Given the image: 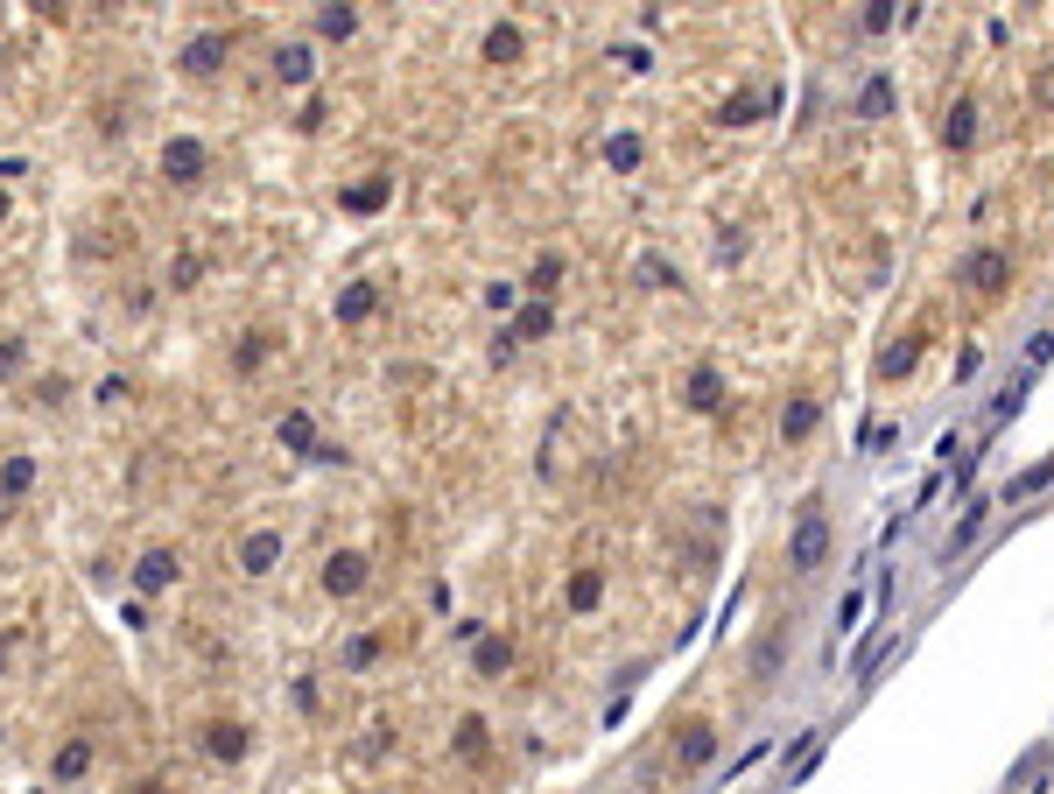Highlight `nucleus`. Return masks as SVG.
I'll return each mask as SVG.
<instances>
[{
  "mask_svg": "<svg viewBox=\"0 0 1054 794\" xmlns=\"http://www.w3.org/2000/svg\"><path fill=\"white\" fill-rule=\"evenodd\" d=\"M822 555H830V520H822V507L809 499L801 507V520H795V541H788V570H822Z\"/></svg>",
  "mask_w": 1054,
  "mask_h": 794,
  "instance_id": "obj_1",
  "label": "nucleus"
},
{
  "mask_svg": "<svg viewBox=\"0 0 1054 794\" xmlns=\"http://www.w3.org/2000/svg\"><path fill=\"white\" fill-rule=\"evenodd\" d=\"M225 56H233V35H225V29H198V35L183 43L177 64H183V77H219Z\"/></svg>",
  "mask_w": 1054,
  "mask_h": 794,
  "instance_id": "obj_2",
  "label": "nucleus"
},
{
  "mask_svg": "<svg viewBox=\"0 0 1054 794\" xmlns=\"http://www.w3.org/2000/svg\"><path fill=\"white\" fill-rule=\"evenodd\" d=\"M204 169H211V155H204V141H190V134H169V141H162V177L177 183V190H190V183H204Z\"/></svg>",
  "mask_w": 1054,
  "mask_h": 794,
  "instance_id": "obj_3",
  "label": "nucleus"
},
{
  "mask_svg": "<svg viewBox=\"0 0 1054 794\" xmlns=\"http://www.w3.org/2000/svg\"><path fill=\"white\" fill-rule=\"evenodd\" d=\"M956 282L977 288V296H999V288L1012 282V254H999V246H977V254L956 267Z\"/></svg>",
  "mask_w": 1054,
  "mask_h": 794,
  "instance_id": "obj_4",
  "label": "nucleus"
},
{
  "mask_svg": "<svg viewBox=\"0 0 1054 794\" xmlns=\"http://www.w3.org/2000/svg\"><path fill=\"white\" fill-rule=\"evenodd\" d=\"M366 576H373L366 555H359V549H338L331 563H323V591H331V597H359V591H366Z\"/></svg>",
  "mask_w": 1054,
  "mask_h": 794,
  "instance_id": "obj_5",
  "label": "nucleus"
},
{
  "mask_svg": "<svg viewBox=\"0 0 1054 794\" xmlns=\"http://www.w3.org/2000/svg\"><path fill=\"white\" fill-rule=\"evenodd\" d=\"M246 724L239 718H219V724H204V760H219V766H239L246 760Z\"/></svg>",
  "mask_w": 1054,
  "mask_h": 794,
  "instance_id": "obj_6",
  "label": "nucleus"
},
{
  "mask_svg": "<svg viewBox=\"0 0 1054 794\" xmlns=\"http://www.w3.org/2000/svg\"><path fill=\"white\" fill-rule=\"evenodd\" d=\"M177 576H183L177 549H148L141 563H134V591H148V597H156V591H169V584H177Z\"/></svg>",
  "mask_w": 1054,
  "mask_h": 794,
  "instance_id": "obj_7",
  "label": "nucleus"
},
{
  "mask_svg": "<svg viewBox=\"0 0 1054 794\" xmlns=\"http://www.w3.org/2000/svg\"><path fill=\"white\" fill-rule=\"evenodd\" d=\"M281 549H289V541H281L275 528H254V534L239 541V570H246V576H267V570L281 563Z\"/></svg>",
  "mask_w": 1054,
  "mask_h": 794,
  "instance_id": "obj_8",
  "label": "nucleus"
},
{
  "mask_svg": "<svg viewBox=\"0 0 1054 794\" xmlns=\"http://www.w3.org/2000/svg\"><path fill=\"white\" fill-rule=\"evenodd\" d=\"M717 760V724H682V745H675V766L682 773H696V766H711Z\"/></svg>",
  "mask_w": 1054,
  "mask_h": 794,
  "instance_id": "obj_9",
  "label": "nucleus"
},
{
  "mask_svg": "<svg viewBox=\"0 0 1054 794\" xmlns=\"http://www.w3.org/2000/svg\"><path fill=\"white\" fill-rule=\"evenodd\" d=\"M549 331H555V309H549V303H521V309H513V324H507L513 345H534V338H549Z\"/></svg>",
  "mask_w": 1054,
  "mask_h": 794,
  "instance_id": "obj_10",
  "label": "nucleus"
},
{
  "mask_svg": "<svg viewBox=\"0 0 1054 794\" xmlns=\"http://www.w3.org/2000/svg\"><path fill=\"white\" fill-rule=\"evenodd\" d=\"M471 668H478V675H507V668H513V633H478Z\"/></svg>",
  "mask_w": 1054,
  "mask_h": 794,
  "instance_id": "obj_11",
  "label": "nucleus"
},
{
  "mask_svg": "<svg viewBox=\"0 0 1054 794\" xmlns=\"http://www.w3.org/2000/svg\"><path fill=\"white\" fill-rule=\"evenodd\" d=\"M275 77H281V85H310V77H317V50L310 43H281L275 50Z\"/></svg>",
  "mask_w": 1054,
  "mask_h": 794,
  "instance_id": "obj_12",
  "label": "nucleus"
},
{
  "mask_svg": "<svg viewBox=\"0 0 1054 794\" xmlns=\"http://www.w3.org/2000/svg\"><path fill=\"white\" fill-rule=\"evenodd\" d=\"M275 345H281V338L267 331V324H260V331H246V338L233 345V373H260V366L275 359Z\"/></svg>",
  "mask_w": 1054,
  "mask_h": 794,
  "instance_id": "obj_13",
  "label": "nucleus"
},
{
  "mask_svg": "<svg viewBox=\"0 0 1054 794\" xmlns=\"http://www.w3.org/2000/svg\"><path fill=\"white\" fill-rule=\"evenodd\" d=\"M373 309H380V288L373 282H344L338 288V324H366Z\"/></svg>",
  "mask_w": 1054,
  "mask_h": 794,
  "instance_id": "obj_14",
  "label": "nucleus"
},
{
  "mask_svg": "<svg viewBox=\"0 0 1054 794\" xmlns=\"http://www.w3.org/2000/svg\"><path fill=\"white\" fill-rule=\"evenodd\" d=\"M689 409H696V415H717L724 409V373H717V366L689 373Z\"/></svg>",
  "mask_w": 1054,
  "mask_h": 794,
  "instance_id": "obj_15",
  "label": "nucleus"
},
{
  "mask_svg": "<svg viewBox=\"0 0 1054 794\" xmlns=\"http://www.w3.org/2000/svg\"><path fill=\"white\" fill-rule=\"evenodd\" d=\"M914 359H922V331L893 338L886 352H879V380H899V373H914Z\"/></svg>",
  "mask_w": 1054,
  "mask_h": 794,
  "instance_id": "obj_16",
  "label": "nucleus"
},
{
  "mask_svg": "<svg viewBox=\"0 0 1054 794\" xmlns=\"http://www.w3.org/2000/svg\"><path fill=\"white\" fill-rule=\"evenodd\" d=\"M521 50H528V43H521V29H513V22H492V29H486V64L507 71V64H521Z\"/></svg>",
  "mask_w": 1054,
  "mask_h": 794,
  "instance_id": "obj_17",
  "label": "nucleus"
},
{
  "mask_svg": "<svg viewBox=\"0 0 1054 794\" xmlns=\"http://www.w3.org/2000/svg\"><path fill=\"white\" fill-rule=\"evenodd\" d=\"M50 773H56V781H85V773H92V739H64V745H56V760H50Z\"/></svg>",
  "mask_w": 1054,
  "mask_h": 794,
  "instance_id": "obj_18",
  "label": "nucleus"
},
{
  "mask_svg": "<svg viewBox=\"0 0 1054 794\" xmlns=\"http://www.w3.org/2000/svg\"><path fill=\"white\" fill-rule=\"evenodd\" d=\"M759 113H774V92H738V99H724L717 120H724V127H753Z\"/></svg>",
  "mask_w": 1054,
  "mask_h": 794,
  "instance_id": "obj_19",
  "label": "nucleus"
},
{
  "mask_svg": "<svg viewBox=\"0 0 1054 794\" xmlns=\"http://www.w3.org/2000/svg\"><path fill=\"white\" fill-rule=\"evenodd\" d=\"M387 198H394V177H366V183H352V190H344L338 204H344V211H380Z\"/></svg>",
  "mask_w": 1054,
  "mask_h": 794,
  "instance_id": "obj_20",
  "label": "nucleus"
},
{
  "mask_svg": "<svg viewBox=\"0 0 1054 794\" xmlns=\"http://www.w3.org/2000/svg\"><path fill=\"white\" fill-rule=\"evenodd\" d=\"M943 141H949L956 155H963V148L977 141V106H970V99H956V106H949V120H943Z\"/></svg>",
  "mask_w": 1054,
  "mask_h": 794,
  "instance_id": "obj_21",
  "label": "nucleus"
},
{
  "mask_svg": "<svg viewBox=\"0 0 1054 794\" xmlns=\"http://www.w3.org/2000/svg\"><path fill=\"white\" fill-rule=\"evenodd\" d=\"M281 451H296V457H317V430H310V415H302V409H289V415H281Z\"/></svg>",
  "mask_w": 1054,
  "mask_h": 794,
  "instance_id": "obj_22",
  "label": "nucleus"
},
{
  "mask_svg": "<svg viewBox=\"0 0 1054 794\" xmlns=\"http://www.w3.org/2000/svg\"><path fill=\"white\" fill-rule=\"evenodd\" d=\"M816 422H822V401H788V409H780V436L801 443V436L816 430Z\"/></svg>",
  "mask_w": 1054,
  "mask_h": 794,
  "instance_id": "obj_23",
  "label": "nucleus"
},
{
  "mask_svg": "<svg viewBox=\"0 0 1054 794\" xmlns=\"http://www.w3.org/2000/svg\"><path fill=\"white\" fill-rule=\"evenodd\" d=\"M893 113V77H865V92H858V120H886Z\"/></svg>",
  "mask_w": 1054,
  "mask_h": 794,
  "instance_id": "obj_24",
  "label": "nucleus"
},
{
  "mask_svg": "<svg viewBox=\"0 0 1054 794\" xmlns=\"http://www.w3.org/2000/svg\"><path fill=\"white\" fill-rule=\"evenodd\" d=\"M457 760H486V745H492V731H486V718H457Z\"/></svg>",
  "mask_w": 1054,
  "mask_h": 794,
  "instance_id": "obj_25",
  "label": "nucleus"
},
{
  "mask_svg": "<svg viewBox=\"0 0 1054 794\" xmlns=\"http://www.w3.org/2000/svg\"><path fill=\"white\" fill-rule=\"evenodd\" d=\"M598 597H605V576H598V570H577V576H569V591H563V605H569V612H590Z\"/></svg>",
  "mask_w": 1054,
  "mask_h": 794,
  "instance_id": "obj_26",
  "label": "nucleus"
},
{
  "mask_svg": "<svg viewBox=\"0 0 1054 794\" xmlns=\"http://www.w3.org/2000/svg\"><path fill=\"white\" fill-rule=\"evenodd\" d=\"M555 282H563V254H542V261L528 267V296H534V303H549Z\"/></svg>",
  "mask_w": 1054,
  "mask_h": 794,
  "instance_id": "obj_27",
  "label": "nucleus"
},
{
  "mask_svg": "<svg viewBox=\"0 0 1054 794\" xmlns=\"http://www.w3.org/2000/svg\"><path fill=\"white\" fill-rule=\"evenodd\" d=\"M35 486V457H8L0 464V499H22Z\"/></svg>",
  "mask_w": 1054,
  "mask_h": 794,
  "instance_id": "obj_28",
  "label": "nucleus"
},
{
  "mask_svg": "<svg viewBox=\"0 0 1054 794\" xmlns=\"http://www.w3.org/2000/svg\"><path fill=\"white\" fill-rule=\"evenodd\" d=\"M380 647H387V633H352V641H344V668H373Z\"/></svg>",
  "mask_w": 1054,
  "mask_h": 794,
  "instance_id": "obj_29",
  "label": "nucleus"
},
{
  "mask_svg": "<svg viewBox=\"0 0 1054 794\" xmlns=\"http://www.w3.org/2000/svg\"><path fill=\"white\" fill-rule=\"evenodd\" d=\"M352 29H359V14H352V8H317V35H323V43H344Z\"/></svg>",
  "mask_w": 1054,
  "mask_h": 794,
  "instance_id": "obj_30",
  "label": "nucleus"
},
{
  "mask_svg": "<svg viewBox=\"0 0 1054 794\" xmlns=\"http://www.w3.org/2000/svg\"><path fill=\"white\" fill-rule=\"evenodd\" d=\"M640 155H647L640 134H611V141H605V162H611V169H640Z\"/></svg>",
  "mask_w": 1054,
  "mask_h": 794,
  "instance_id": "obj_31",
  "label": "nucleus"
},
{
  "mask_svg": "<svg viewBox=\"0 0 1054 794\" xmlns=\"http://www.w3.org/2000/svg\"><path fill=\"white\" fill-rule=\"evenodd\" d=\"M984 514H991L984 499H970V507H963V520H956V534H949V555H956V549H970V541H977V528H984Z\"/></svg>",
  "mask_w": 1054,
  "mask_h": 794,
  "instance_id": "obj_32",
  "label": "nucleus"
},
{
  "mask_svg": "<svg viewBox=\"0 0 1054 794\" xmlns=\"http://www.w3.org/2000/svg\"><path fill=\"white\" fill-rule=\"evenodd\" d=\"M893 22H914V8H893V0H872V8H865V29L872 35H886Z\"/></svg>",
  "mask_w": 1054,
  "mask_h": 794,
  "instance_id": "obj_33",
  "label": "nucleus"
},
{
  "mask_svg": "<svg viewBox=\"0 0 1054 794\" xmlns=\"http://www.w3.org/2000/svg\"><path fill=\"white\" fill-rule=\"evenodd\" d=\"M865 612H872V591L858 584V591H851V597H843V605H837V633H858V618H865Z\"/></svg>",
  "mask_w": 1054,
  "mask_h": 794,
  "instance_id": "obj_34",
  "label": "nucleus"
},
{
  "mask_svg": "<svg viewBox=\"0 0 1054 794\" xmlns=\"http://www.w3.org/2000/svg\"><path fill=\"white\" fill-rule=\"evenodd\" d=\"M1047 478H1054V457H1041L1033 472H1020V478H1012V486H1005V499H1026V493H1041Z\"/></svg>",
  "mask_w": 1054,
  "mask_h": 794,
  "instance_id": "obj_35",
  "label": "nucleus"
},
{
  "mask_svg": "<svg viewBox=\"0 0 1054 794\" xmlns=\"http://www.w3.org/2000/svg\"><path fill=\"white\" fill-rule=\"evenodd\" d=\"M640 282H647V288H675V261L647 254V261H640Z\"/></svg>",
  "mask_w": 1054,
  "mask_h": 794,
  "instance_id": "obj_36",
  "label": "nucleus"
},
{
  "mask_svg": "<svg viewBox=\"0 0 1054 794\" xmlns=\"http://www.w3.org/2000/svg\"><path fill=\"white\" fill-rule=\"evenodd\" d=\"M22 359H29V352H22V338H0V380H14V373H22Z\"/></svg>",
  "mask_w": 1054,
  "mask_h": 794,
  "instance_id": "obj_37",
  "label": "nucleus"
},
{
  "mask_svg": "<svg viewBox=\"0 0 1054 794\" xmlns=\"http://www.w3.org/2000/svg\"><path fill=\"white\" fill-rule=\"evenodd\" d=\"M64 394H71V380H64V373H50V380H35V401H43V409H50V401H64Z\"/></svg>",
  "mask_w": 1054,
  "mask_h": 794,
  "instance_id": "obj_38",
  "label": "nucleus"
},
{
  "mask_svg": "<svg viewBox=\"0 0 1054 794\" xmlns=\"http://www.w3.org/2000/svg\"><path fill=\"white\" fill-rule=\"evenodd\" d=\"M486 303H492V309H521V288H513V282H492Z\"/></svg>",
  "mask_w": 1054,
  "mask_h": 794,
  "instance_id": "obj_39",
  "label": "nucleus"
},
{
  "mask_svg": "<svg viewBox=\"0 0 1054 794\" xmlns=\"http://www.w3.org/2000/svg\"><path fill=\"white\" fill-rule=\"evenodd\" d=\"M127 794H162V787H156V781H134V787H127Z\"/></svg>",
  "mask_w": 1054,
  "mask_h": 794,
  "instance_id": "obj_40",
  "label": "nucleus"
},
{
  "mask_svg": "<svg viewBox=\"0 0 1054 794\" xmlns=\"http://www.w3.org/2000/svg\"><path fill=\"white\" fill-rule=\"evenodd\" d=\"M0 225H8V183H0Z\"/></svg>",
  "mask_w": 1054,
  "mask_h": 794,
  "instance_id": "obj_41",
  "label": "nucleus"
},
{
  "mask_svg": "<svg viewBox=\"0 0 1054 794\" xmlns=\"http://www.w3.org/2000/svg\"><path fill=\"white\" fill-rule=\"evenodd\" d=\"M0 675H8V641H0Z\"/></svg>",
  "mask_w": 1054,
  "mask_h": 794,
  "instance_id": "obj_42",
  "label": "nucleus"
},
{
  "mask_svg": "<svg viewBox=\"0 0 1054 794\" xmlns=\"http://www.w3.org/2000/svg\"><path fill=\"white\" fill-rule=\"evenodd\" d=\"M0 520H8V499H0Z\"/></svg>",
  "mask_w": 1054,
  "mask_h": 794,
  "instance_id": "obj_43",
  "label": "nucleus"
}]
</instances>
